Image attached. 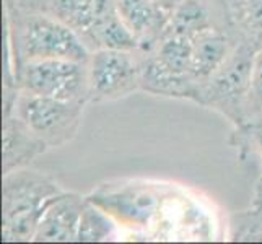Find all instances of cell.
<instances>
[{"label": "cell", "instance_id": "1", "mask_svg": "<svg viewBox=\"0 0 262 244\" xmlns=\"http://www.w3.org/2000/svg\"><path fill=\"white\" fill-rule=\"evenodd\" d=\"M64 191L49 176L18 168L4 174L2 236L5 241L34 238L46 207Z\"/></svg>", "mask_w": 262, "mask_h": 244}, {"label": "cell", "instance_id": "2", "mask_svg": "<svg viewBox=\"0 0 262 244\" xmlns=\"http://www.w3.org/2000/svg\"><path fill=\"white\" fill-rule=\"evenodd\" d=\"M259 49V44L249 38L236 44L225 64L201 85L199 104L212 107L238 127H245V106Z\"/></svg>", "mask_w": 262, "mask_h": 244}, {"label": "cell", "instance_id": "3", "mask_svg": "<svg viewBox=\"0 0 262 244\" xmlns=\"http://www.w3.org/2000/svg\"><path fill=\"white\" fill-rule=\"evenodd\" d=\"M83 106L85 103L62 101L20 90L5 116H16L48 148H54L62 147L75 137L82 122Z\"/></svg>", "mask_w": 262, "mask_h": 244}, {"label": "cell", "instance_id": "4", "mask_svg": "<svg viewBox=\"0 0 262 244\" xmlns=\"http://www.w3.org/2000/svg\"><path fill=\"white\" fill-rule=\"evenodd\" d=\"M18 46L23 62L44 59L88 62L92 54L82 36L72 26L46 13H31L25 18Z\"/></svg>", "mask_w": 262, "mask_h": 244}, {"label": "cell", "instance_id": "5", "mask_svg": "<svg viewBox=\"0 0 262 244\" xmlns=\"http://www.w3.org/2000/svg\"><path fill=\"white\" fill-rule=\"evenodd\" d=\"M18 86L31 95L85 103L88 93V62L44 59L23 62Z\"/></svg>", "mask_w": 262, "mask_h": 244}, {"label": "cell", "instance_id": "6", "mask_svg": "<svg viewBox=\"0 0 262 244\" xmlns=\"http://www.w3.org/2000/svg\"><path fill=\"white\" fill-rule=\"evenodd\" d=\"M139 51L96 49L88 60V93L93 101H111L140 90Z\"/></svg>", "mask_w": 262, "mask_h": 244}, {"label": "cell", "instance_id": "7", "mask_svg": "<svg viewBox=\"0 0 262 244\" xmlns=\"http://www.w3.org/2000/svg\"><path fill=\"white\" fill-rule=\"evenodd\" d=\"M90 202L103 209L107 215L132 227H147L157 215L160 201L155 192L143 187H127L111 192H96Z\"/></svg>", "mask_w": 262, "mask_h": 244}, {"label": "cell", "instance_id": "8", "mask_svg": "<svg viewBox=\"0 0 262 244\" xmlns=\"http://www.w3.org/2000/svg\"><path fill=\"white\" fill-rule=\"evenodd\" d=\"M86 198L78 194H59L44 210L33 241L67 242L78 238L80 218Z\"/></svg>", "mask_w": 262, "mask_h": 244}, {"label": "cell", "instance_id": "9", "mask_svg": "<svg viewBox=\"0 0 262 244\" xmlns=\"http://www.w3.org/2000/svg\"><path fill=\"white\" fill-rule=\"evenodd\" d=\"M116 10L140 41L142 51H150L163 34L171 15L155 0H114Z\"/></svg>", "mask_w": 262, "mask_h": 244}, {"label": "cell", "instance_id": "10", "mask_svg": "<svg viewBox=\"0 0 262 244\" xmlns=\"http://www.w3.org/2000/svg\"><path fill=\"white\" fill-rule=\"evenodd\" d=\"M140 90L158 96L187 98L199 103V86L191 75H179L168 70L153 57L150 51H142Z\"/></svg>", "mask_w": 262, "mask_h": 244}, {"label": "cell", "instance_id": "11", "mask_svg": "<svg viewBox=\"0 0 262 244\" xmlns=\"http://www.w3.org/2000/svg\"><path fill=\"white\" fill-rule=\"evenodd\" d=\"M236 46L231 38L216 26L192 39L191 77L201 86L219 70Z\"/></svg>", "mask_w": 262, "mask_h": 244}, {"label": "cell", "instance_id": "12", "mask_svg": "<svg viewBox=\"0 0 262 244\" xmlns=\"http://www.w3.org/2000/svg\"><path fill=\"white\" fill-rule=\"evenodd\" d=\"M48 150L26 125L13 114H7L4 119V174L13 169L23 168L36 157Z\"/></svg>", "mask_w": 262, "mask_h": 244}, {"label": "cell", "instance_id": "13", "mask_svg": "<svg viewBox=\"0 0 262 244\" xmlns=\"http://www.w3.org/2000/svg\"><path fill=\"white\" fill-rule=\"evenodd\" d=\"M114 12V0H49V15L72 26L82 39Z\"/></svg>", "mask_w": 262, "mask_h": 244}, {"label": "cell", "instance_id": "14", "mask_svg": "<svg viewBox=\"0 0 262 244\" xmlns=\"http://www.w3.org/2000/svg\"><path fill=\"white\" fill-rule=\"evenodd\" d=\"M85 44H93L96 49H119V51H142L139 38L119 13L114 12L99 21L95 28L85 36Z\"/></svg>", "mask_w": 262, "mask_h": 244}, {"label": "cell", "instance_id": "15", "mask_svg": "<svg viewBox=\"0 0 262 244\" xmlns=\"http://www.w3.org/2000/svg\"><path fill=\"white\" fill-rule=\"evenodd\" d=\"M150 52L168 70L179 75H191L192 39L165 30Z\"/></svg>", "mask_w": 262, "mask_h": 244}, {"label": "cell", "instance_id": "16", "mask_svg": "<svg viewBox=\"0 0 262 244\" xmlns=\"http://www.w3.org/2000/svg\"><path fill=\"white\" fill-rule=\"evenodd\" d=\"M210 13L201 0H183L176 10L171 13L166 30L189 39H194L201 33L213 28Z\"/></svg>", "mask_w": 262, "mask_h": 244}, {"label": "cell", "instance_id": "17", "mask_svg": "<svg viewBox=\"0 0 262 244\" xmlns=\"http://www.w3.org/2000/svg\"><path fill=\"white\" fill-rule=\"evenodd\" d=\"M114 233V223L103 209L86 198L77 241H103Z\"/></svg>", "mask_w": 262, "mask_h": 244}, {"label": "cell", "instance_id": "18", "mask_svg": "<svg viewBox=\"0 0 262 244\" xmlns=\"http://www.w3.org/2000/svg\"><path fill=\"white\" fill-rule=\"evenodd\" d=\"M236 18L241 30L246 33V38L256 41L259 46L262 42V0H236L230 10Z\"/></svg>", "mask_w": 262, "mask_h": 244}, {"label": "cell", "instance_id": "19", "mask_svg": "<svg viewBox=\"0 0 262 244\" xmlns=\"http://www.w3.org/2000/svg\"><path fill=\"white\" fill-rule=\"evenodd\" d=\"M262 121V48L257 51L254 69L251 77V88L245 106V127L256 125Z\"/></svg>", "mask_w": 262, "mask_h": 244}, {"label": "cell", "instance_id": "20", "mask_svg": "<svg viewBox=\"0 0 262 244\" xmlns=\"http://www.w3.org/2000/svg\"><path fill=\"white\" fill-rule=\"evenodd\" d=\"M157 2V5L161 8V10H165L166 13H173L176 8H178V5L183 2V0H155Z\"/></svg>", "mask_w": 262, "mask_h": 244}, {"label": "cell", "instance_id": "21", "mask_svg": "<svg viewBox=\"0 0 262 244\" xmlns=\"http://www.w3.org/2000/svg\"><path fill=\"white\" fill-rule=\"evenodd\" d=\"M254 139L257 142V145L262 151V125H259V127H254Z\"/></svg>", "mask_w": 262, "mask_h": 244}, {"label": "cell", "instance_id": "22", "mask_svg": "<svg viewBox=\"0 0 262 244\" xmlns=\"http://www.w3.org/2000/svg\"><path fill=\"white\" fill-rule=\"evenodd\" d=\"M222 2H223V4H227V7H228L230 10H231V8H233V5L236 4V0H222Z\"/></svg>", "mask_w": 262, "mask_h": 244}, {"label": "cell", "instance_id": "23", "mask_svg": "<svg viewBox=\"0 0 262 244\" xmlns=\"http://www.w3.org/2000/svg\"><path fill=\"white\" fill-rule=\"evenodd\" d=\"M259 125H262V121H260V122H259V124L256 125V127H259ZM252 129H254V127H252Z\"/></svg>", "mask_w": 262, "mask_h": 244}]
</instances>
